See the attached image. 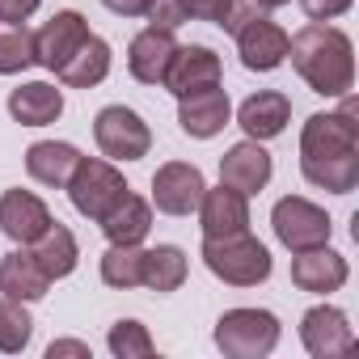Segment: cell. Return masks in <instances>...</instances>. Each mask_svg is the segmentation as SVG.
Masks as SVG:
<instances>
[{"instance_id": "6da1fadb", "label": "cell", "mask_w": 359, "mask_h": 359, "mask_svg": "<svg viewBox=\"0 0 359 359\" xmlns=\"http://www.w3.org/2000/svg\"><path fill=\"white\" fill-rule=\"evenodd\" d=\"M287 55L292 68L300 72V81L321 93V97H342L355 85V47L342 30L325 26V22H309L304 30H296L287 39Z\"/></svg>"}, {"instance_id": "7a4b0ae2", "label": "cell", "mask_w": 359, "mask_h": 359, "mask_svg": "<svg viewBox=\"0 0 359 359\" xmlns=\"http://www.w3.org/2000/svg\"><path fill=\"white\" fill-rule=\"evenodd\" d=\"M203 262L220 283L233 287H258L271 279V250L250 237V229L233 237H203Z\"/></svg>"}, {"instance_id": "3957f363", "label": "cell", "mask_w": 359, "mask_h": 359, "mask_svg": "<svg viewBox=\"0 0 359 359\" xmlns=\"http://www.w3.org/2000/svg\"><path fill=\"white\" fill-rule=\"evenodd\" d=\"M216 346L233 359H262L279 346V317L266 309H229L216 321Z\"/></svg>"}, {"instance_id": "277c9868", "label": "cell", "mask_w": 359, "mask_h": 359, "mask_svg": "<svg viewBox=\"0 0 359 359\" xmlns=\"http://www.w3.org/2000/svg\"><path fill=\"white\" fill-rule=\"evenodd\" d=\"M127 191H131L127 177L110 161H102V156H81L76 169H72V177H68V199L89 220H102Z\"/></svg>"}, {"instance_id": "5b68a950", "label": "cell", "mask_w": 359, "mask_h": 359, "mask_svg": "<svg viewBox=\"0 0 359 359\" xmlns=\"http://www.w3.org/2000/svg\"><path fill=\"white\" fill-rule=\"evenodd\" d=\"M346 97V93H342ZM342 152H359V123H355V97L342 102V110H325V114H309L300 127V161H317V156H342Z\"/></svg>"}, {"instance_id": "8992f818", "label": "cell", "mask_w": 359, "mask_h": 359, "mask_svg": "<svg viewBox=\"0 0 359 359\" xmlns=\"http://www.w3.org/2000/svg\"><path fill=\"white\" fill-rule=\"evenodd\" d=\"M271 224H275V237H279L292 254L330 245V233H334L325 208H317V203H309V199H300V195L279 199L275 212H271Z\"/></svg>"}, {"instance_id": "52a82bcc", "label": "cell", "mask_w": 359, "mask_h": 359, "mask_svg": "<svg viewBox=\"0 0 359 359\" xmlns=\"http://www.w3.org/2000/svg\"><path fill=\"white\" fill-rule=\"evenodd\" d=\"M93 140H97L102 156H110V161H140V156H148V148H152L148 123H144L135 110H127V106H106V110H97V118H93Z\"/></svg>"}, {"instance_id": "ba28073f", "label": "cell", "mask_w": 359, "mask_h": 359, "mask_svg": "<svg viewBox=\"0 0 359 359\" xmlns=\"http://www.w3.org/2000/svg\"><path fill=\"white\" fill-rule=\"evenodd\" d=\"M208 182H203V169L187 165V161H169L152 173V203L165 216H191L203 199Z\"/></svg>"}, {"instance_id": "9c48e42d", "label": "cell", "mask_w": 359, "mask_h": 359, "mask_svg": "<svg viewBox=\"0 0 359 359\" xmlns=\"http://www.w3.org/2000/svg\"><path fill=\"white\" fill-rule=\"evenodd\" d=\"M300 342L313 359H338L346 351H355V330L346 321L342 309L334 304H317L300 317Z\"/></svg>"}, {"instance_id": "30bf717a", "label": "cell", "mask_w": 359, "mask_h": 359, "mask_svg": "<svg viewBox=\"0 0 359 359\" xmlns=\"http://www.w3.org/2000/svg\"><path fill=\"white\" fill-rule=\"evenodd\" d=\"M224 81V64L212 47H177L169 68H165V89L173 97H187V93H199V89H212Z\"/></svg>"}, {"instance_id": "8fae6325", "label": "cell", "mask_w": 359, "mask_h": 359, "mask_svg": "<svg viewBox=\"0 0 359 359\" xmlns=\"http://www.w3.org/2000/svg\"><path fill=\"white\" fill-rule=\"evenodd\" d=\"M89 34H93V30H89V22H85L76 9H60L43 30H34V64L60 72V68L68 64V55H72Z\"/></svg>"}, {"instance_id": "7c38bea8", "label": "cell", "mask_w": 359, "mask_h": 359, "mask_svg": "<svg viewBox=\"0 0 359 359\" xmlns=\"http://www.w3.org/2000/svg\"><path fill=\"white\" fill-rule=\"evenodd\" d=\"M51 212L39 195L30 191H5L0 195V233H5L9 241L18 245H34L47 229H51Z\"/></svg>"}, {"instance_id": "4fadbf2b", "label": "cell", "mask_w": 359, "mask_h": 359, "mask_svg": "<svg viewBox=\"0 0 359 359\" xmlns=\"http://www.w3.org/2000/svg\"><path fill=\"white\" fill-rule=\"evenodd\" d=\"M220 182L241 191V195H258L271 182V152L258 140H241L220 156Z\"/></svg>"}, {"instance_id": "5bb4252c", "label": "cell", "mask_w": 359, "mask_h": 359, "mask_svg": "<svg viewBox=\"0 0 359 359\" xmlns=\"http://www.w3.org/2000/svg\"><path fill=\"white\" fill-rule=\"evenodd\" d=\"M229 114H233V106H229V93H224L220 85L177 97V123H182V131L195 135V140L220 135V131L229 127Z\"/></svg>"}, {"instance_id": "9a60e30c", "label": "cell", "mask_w": 359, "mask_h": 359, "mask_svg": "<svg viewBox=\"0 0 359 359\" xmlns=\"http://www.w3.org/2000/svg\"><path fill=\"white\" fill-rule=\"evenodd\" d=\"M237 51L250 72H275L287 60V30L275 26L271 18H254L250 26L237 30Z\"/></svg>"}, {"instance_id": "2e32d148", "label": "cell", "mask_w": 359, "mask_h": 359, "mask_svg": "<svg viewBox=\"0 0 359 359\" xmlns=\"http://www.w3.org/2000/svg\"><path fill=\"white\" fill-rule=\"evenodd\" d=\"M195 212H199L203 237H233V233L250 229V195H241V191H233L224 182L216 191H203Z\"/></svg>"}, {"instance_id": "e0dca14e", "label": "cell", "mask_w": 359, "mask_h": 359, "mask_svg": "<svg viewBox=\"0 0 359 359\" xmlns=\"http://www.w3.org/2000/svg\"><path fill=\"white\" fill-rule=\"evenodd\" d=\"M173 51H177L173 30L148 26V30H140V34L131 39V47H127V68H131V76H135L140 85H161V81H165V68H169V60H173Z\"/></svg>"}, {"instance_id": "ac0fdd59", "label": "cell", "mask_w": 359, "mask_h": 359, "mask_svg": "<svg viewBox=\"0 0 359 359\" xmlns=\"http://www.w3.org/2000/svg\"><path fill=\"white\" fill-rule=\"evenodd\" d=\"M346 258L342 254H334L330 245H317V250H300L296 258H292V283L300 287V292H317V296H325V292H338L342 283H346Z\"/></svg>"}, {"instance_id": "d6986e66", "label": "cell", "mask_w": 359, "mask_h": 359, "mask_svg": "<svg viewBox=\"0 0 359 359\" xmlns=\"http://www.w3.org/2000/svg\"><path fill=\"white\" fill-rule=\"evenodd\" d=\"M287 118H292V102H287V93H279V89H262V93L245 97L241 110H237L241 131H245L250 140H258V144L283 135Z\"/></svg>"}, {"instance_id": "ffe728a7", "label": "cell", "mask_w": 359, "mask_h": 359, "mask_svg": "<svg viewBox=\"0 0 359 359\" xmlns=\"http://www.w3.org/2000/svg\"><path fill=\"white\" fill-rule=\"evenodd\" d=\"M97 224H102V233H106L110 245H140L148 237V229H152V203L127 191Z\"/></svg>"}, {"instance_id": "44dd1931", "label": "cell", "mask_w": 359, "mask_h": 359, "mask_svg": "<svg viewBox=\"0 0 359 359\" xmlns=\"http://www.w3.org/2000/svg\"><path fill=\"white\" fill-rule=\"evenodd\" d=\"M9 114L22 123V127H47L64 114V93L47 81H30V85H18L9 93Z\"/></svg>"}, {"instance_id": "7402d4cb", "label": "cell", "mask_w": 359, "mask_h": 359, "mask_svg": "<svg viewBox=\"0 0 359 359\" xmlns=\"http://www.w3.org/2000/svg\"><path fill=\"white\" fill-rule=\"evenodd\" d=\"M76 161H81V152L64 140H39L26 148V173L43 187H68Z\"/></svg>"}, {"instance_id": "603a6c76", "label": "cell", "mask_w": 359, "mask_h": 359, "mask_svg": "<svg viewBox=\"0 0 359 359\" xmlns=\"http://www.w3.org/2000/svg\"><path fill=\"white\" fill-rule=\"evenodd\" d=\"M47 287H51V279L43 275V266L34 262V254L26 245L0 258V292L5 296H13V300H43Z\"/></svg>"}, {"instance_id": "cb8c5ba5", "label": "cell", "mask_w": 359, "mask_h": 359, "mask_svg": "<svg viewBox=\"0 0 359 359\" xmlns=\"http://www.w3.org/2000/svg\"><path fill=\"white\" fill-rule=\"evenodd\" d=\"M68 89H93V85H102L106 76H110V43L106 39H97V34H89L72 55H68V64L55 72Z\"/></svg>"}, {"instance_id": "d4e9b609", "label": "cell", "mask_w": 359, "mask_h": 359, "mask_svg": "<svg viewBox=\"0 0 359 359\" xmlns=\"http://www.w3.org/2000/svg\"><path fill=\"white\" fill-rule=\"evenodd\" d=\"M30 254H34V262L43 266V275L55 283V279H68L72 271H76V262H81V245H76V237L55 220L34 245H30Z\"/></svg>"}, {"instance_id": "484cf974", "label": "cell", "mask_w": 359, "mask_h": 359, "mask_svg": "<svg viewBox=\"0 0 359 359\" xmlns=\"http://www.w3.org/2000/svg\"><path fill=\"white\" fill-rule=\"evenodd\" d=\"M304 182L330 191V195H351L359 187V152H342V156H317V161H300Z\"/></svg>"}, {"instance_id": "4316f807", "label": "cell", "mask_w": 359, "mask_h": 359, "mask_svg": "<svg viewBox=\"0 0 359 359\" xmlns=\"http://www.w3.org/2000/svg\"><path fill=\"white\" fill-rule=\"evenodd\" d=\"M187 254L177 245H156L144 250V266H140V287L148 292H177L187 283Z\"/></svg>"}, {"instance_id": "83f0119b", "label": "cell", "mask_w": 359, "mask_h": 359, "mask_svg": "<svg viewBox=\"0 0 359 359\" xmlns=\"http://www.w3.org/2000/svg\"><path fill=\"white\" fill-rule=\"evenodd\" d=\"M30 334H34V317H30L26 300L0 296V351H5V355L26 351L30 346Z\"/></svg>"}, {"instance_id": "f1b7e54d", "label": "cell", "mask_w": 359, "mask_h": 359, "mask_svg": "<svg viewBox=\"0 0 359 359\" xmlns=\"http://www.w3.org/2000/svg\"><path fill=\"white\" fill-rule=\"evenodd\" d=\"M34 68V30L26 22L0 26V76H18Z\"/></svg>"}, {"instance_id": "f546056e", "label": "cell", "mask_w": 359, "mask_h": 359, "mask_svg": "<svg viewBox=\"0 0 359 359\" xmlns=\"http://www.w3.org/2000/svg\"><path fill=\"white\" fill-rule=\"evenodd\" d=\"M140 266H144V250L140 245H110L102 254V283L127 292L140 287Z\"/></svg>"}, {"instance_id": "4dcf8cb0", "label": "cell", "mask_w": 359, "mask_h": 359, "mask_svg": "<svg viewBox=\"0 0 359 359\" xmlns=\"http://www.w3.org/2000/svg\"><path fill=\"white\" fill-rule=\"evenodd\" d=\"M106 342H110V355H118V359H148V355H156V342H152L148 325H140L131 317L114 321L110 334H106Z\"/></svg>"}, {"instance_id": "1f68e13d", "label": "cell", "mask_w": 359, "mask_h": 359, "mask_svg": "<svg viewBox=\"0 0 359 359\" xmlns=\"http://www.w3.org/2000/svg\"><path fill=\"white\" fill-rule=\"evenodd\" d=\"M144 18H148L156 30H177V26L187 22V13H182V0H152Z\"/></svg>"}, {"instance_id": "d6a6232c", "label": "cell", "mask_w": 359, "mask_h": 359, "mask_svg": "<svg viewBox=\"0 0 359 359\" xmlns=\"http://www.w3.org/2000/svg\"><path fill=\"white\" fill-rule=\"evenodd\" d=\"M254 18H262V9L254 5V0H229V9H224L220 26H224L229 34H237V30H241V26H250Z\"/></svg>"}, {"instance_id": "836d02e7", "label": "cell", "mask_w": 359, "mask_h": 359, "mask_svg": "<svg viewBox=\"0 0 359 359\" xmlns=\"http://www.w3.org/2000/svg\"><path fill=\"white\" fill-rule=\"evenodd\" d=\"M224 9H229V0H182V13H187V22L195 18V22H216V26H220Z\"/></svg>"}, {"instance_id": "e575fe53", "label": "cell", "mask_w": 359, "mask_h": 359, "mask_svg": "<svg viewBox=\"0 0 359 359\" xmlns=\"http://www.w3.org/2000/svg\"><path fill=\"white\" fill-rule=\"evenodd\" d=\"M304 5V13L313 18V22H334V18H342L355 0H300Z\"/></svg>"}, {"instance_id": "d590c367", "label": "cell", "mask_w": 359, "mask_h": 359, "mask_svg": "<svg viewBox=\"0 0 359 359\" xmlns=\"http://www.w3.org/2000/svg\"><path fill=\"white\" fill-rule=\"evenodd\" d=\"M39 5H43V0H0V26H18V22H26Z\"/></svg>"}, {"instance_id": "8d00e7d4", "label": "cell", "mask_w": 359, "mask_h": 359, "mask_svg": "<svg viewBox=\"0 0 359 359\" xmlns=\"http://www.w3.org/2000/svg\"><path fill=\"white\" fill-rule=\"evenodd\" d=\"M64 355H72V359H89V342L60 338V342H51V346H47V359H64Z\"/></svg>"}, {"instance_id": "74e56055", "label": "cell", "mask_w": 359, "mask_h": 359, "mask_svg": "<svg viewBox=\"0 0 359 359\" xmlns=\"http://www.w3.org/2000/svg\"><path fill=\"white\" fill-rule=\"evenodd\" d=\"M102 5H106L110 13H118V18H144L152 0H102Z\"/></svg>"}, {"instance_id": "f35d334b", "label": "cell", "mask_w": 359, "mask_h": 359, "mask_svg": "<svg viewBox=\"0 0 359 359\" xmlns=\"http://www.w3.org/2000/svg\"><path fill=\"white\" fill-rule=\"evenodd\" d=\"M258 9H283V5H292V0H254Z\"/></svg>"}]
</instances>
